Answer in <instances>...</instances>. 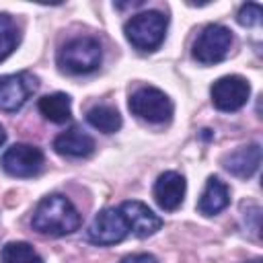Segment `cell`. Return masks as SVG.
<instances>
[{
  "instance_id": "9",
  "label": "cell",
  "mask_w": 263,
  "mask_h": 263,
  "mask_svg": "<svg viewBox=\"0 0 263 263\" xmlns=\"http://www.w3.org/2000/svg\"><path fill=\"white\" fill-rule=\"evenodd\" d=\"M39 82L31 72H16L0 76V111L14 113L18 111L29 97L37 90Z\"/></svg>"
},
{
  "instance_id": "10",
  "label": "cell",
  "mask_w": 263,
  "mask_h": 263,
  "mask_svg": "<svg viewBox=\"0 0 263 263\" xmlns=\"http://www.w3.org/2000/svg\"><path fill=\"white\" fill-rule=\"evenodd\" d=\"M119 212L127 224V228L138 236V238H146L152 236L154 232H158L162 228V218H158L146 203L129 199L123 201L119 205Z\"/></svg>"
},
{
  "instance_id": "13",
  "label": "cell",
  "mask_w": 263,
  "mask_h": 263,
  "mask_svg": "<svg viewBox=\"0 0 263 263\" xmlns=\"http://www.w3.org/2000/svg\"><path fill=\"white\" fill-rule=\"evenodd\" d=\"M53 150L62 156H72V158H84L95 152V140L82 132L80 127H70L55 136L53 140Z\"/></svg>"
},
{
  "instance_id": "8",
  "label": "cell",
  "mask_w": 263,
  "mask_h": 263,
  "mask_svg": "<svg viewBox=\"0 0 263 263\" xmlns=\"http://www.w3.org/2000/svg\"><path fill=\"white\" fill-rule=\"evenodd\" d=\"M127 232H129V228H127L121 212L115 208H105L92 218V222L86 230V238L95 245L109 247V245L121 242L127 236Z\"/></svg>"
},
{
  "instance_id": "11",
  "label": "cell",
  "mask_w": 263,
  "mask_h": 263,
  "mask_svg": "<svg viewBox=\"0 0 263 263\" xmlns=\"http://www.w3.org/2000/svg\"><path fill=\"white\" fill-rule=\"evenodd\" d=\"M185 177L177 171H164L154 183V199L164 212H175L185 199Z\"/></svg>"
},
{
  "instance_id": "22",
  "label": "cell",
  "mask_w": 263,
  "mask_h": 263,
  "mask_svg": "<svg viewBox=\"0 0 263 263\" xmlns=\"http://www.w3.org/2000/svg\"><path fill=\"white\" fill-rule=\"evenodd\" d=\"M247 263H263V261H261V259L257 257V259H251V261H247Z\"/></svg>"
},
{
  "instance_id": "14",
  "label": "cell",
  "mask_w": 263,
  "mask_h": 263,
  "mask_svg": "<svg viewBox=\"0 0 263 263\" xmlns=\"http://www.w3.org/2000/svg\"><path fill=\"white\" fill-rule=\"evenodd\" d=\"M230 203V189L226 183H222L218 177H210L203 193L197 201V210L203 216H216Z\"/></svg>"
},
{
  "instance_id": "18",
  "label": "cell",
  "mask_w": 263,
  "mask_h": 263,
  "mask_svg": "<svg viewBox=\"0 0 263 263\" xmlns=\"http://www.w3.org/2000/svg\"><path fill=\"white\" fill-rule=\"evenodd\" d=\"M18 43V29L12 16L0 14V62H4Z\"/></svg>"
},
{
  "instance_id": "19",
  "label": "cell",
  "mask_w": 263,
  "mask_h": 263,
  "mask_svg": "<svg viewBox=\"0 0 263 263\" xmlns=\"http://www.w3.org/2000/svg\"><path fill=\"white\" fill-rule=\"evenodd\" d=\"M261 16H263L261 6L257 2H247V4L240 6V10L236 14V21L242 27H257L261 23Z\"/></svg>"
},
{
  "instance_id": "7",
  "label": "cell",
  "mask_w": 263,
  "mask_h": 263,
  "mask_svg": "<svg viewBox=\"0 0 263 263\" xmlns=\"http://www.w3.org/2000/svg\"><path fill=\"white\" fill-rule=\"evenodd\" d=\"M210 95H212V103L218 111L232 113L247 105L249 95H251V84L247 78H242L238 74H230V76L218 78L212 84Z\"/></svg>"
},
{
  "instance_id": "6",
  "label": "cell",
  "mask_w": 263,
  "mask_h": 263,
  "mask_svg": "<svg viewBox=\"0 0 263 263\" xmlns=\"http://www.w3.org/2000/svg\"><path fill=\"white\" fill-rule=\"evenodd\" d=\"M45 156L43 152L33 144H12L6 148V152L0 158V166L10 177H35L43 168Z\"/></svg>"
},
{
  "instance_id": "1",
  "label": "cell",
  "mask_w": 263,
  "mask_h": 263,
  "mask_svg": "<svg viewBox=\"0 0 263 263\" xmlns=\"http://www.w3.org/2000/svg\"><path fill=\"white\" fill-rule=\"evenodd\" d=\"M80 214L74 208V203L62 195V193H51L45 195L31 218V226L33 230H37L39 234H49V236H64V234H72L74 230L80 228Z\"/></svg>"
},
{
  "instance_id": "5",
  "label": "cell",
  "mask_w": 263,
  "mask_h": 263,
  "mask_svg": "<svg viewBox=\"0 0 263 263\" xmlns=\"http://www.w3.org/2000/svg\"><path fill=\"white\" fill-rule=\"evenodd\" d=\"M232 41H234V37H232V31L228 27L212 23V25L203 27L201 33L197 35L191 53L199 64H205V66L218 64L230 53Z\"/></svg>"
},
{
  "instance_id": "4",
  "label": "cell",
  "mask_w": 263,
  "mask_h": 263,
  "mask_svg": "<svg viewBox=\"0 0 263 263\" xmlns=\"http://www.w3.org/2000/svg\"><path fill=\"white\" fill-rule=\"evenodd\" d=\"M129 111L148 123H166L173 117V101L156 86H142L127 101Z\"/></svg>"
},
{
  "instance_id": "15",
  "label": "cell",
  "mask_w": 263,
  "mask_h": 263,
  "mask_svg": "<svg viewBox=\"0 0 263 263\" xmlns=\"http://www.w3.org/2000/svg\"><path fill=\"white\" fill-rule=\"evenodd\" d=\"M37 109L51 123H66L72 117V101L66 92H53V95L41 97L37 103Z\"/></svg>"
},
{
  "instance_id": "12",
  "label": "cell",
  "mask_w": 263,
  "mask_h": 263,
  "mask_svg": "<svg viewBox=\"0 0 263 263\" xmlns=\"http://www.w3.org/2000/svg\"><path fill=\"white\" fill-rule=\"evenodd\" d=\"M222 164L234 177L249 179V177H253L257 173V168L261 164V146L259 144L240 146V148L232 150L230 154H226L222 158Z\"/></svg>"
},
{
  "instance_id": "21",
  "label": "cell",
  "mask_w": 263,
  "mask_h": 263,
  "mask_svg": "<svg viewBox=\"0 0 263 263\" xmlns=\"http://www.w3.org/2000/svg\"><path fill=\"white\" fill-rule=\"evenodd\" d=\"M4 142H6V132H4V127L0 125V146H2Z\"/></svg>"
},
{
  "instance_id": "3",
  "label": "cell",
  "mask_w": 263,
  "mask_h": 263,
  "mask_svg": "<svg viewBox=\"0 0 263 263\" xmlns=\"http://www.w3.org/2000/svg\"><path fill=\"white\" fill-rule=\"evenodd\" d=\"M103 51L95 37H74L58 53V66L68 74H88L101 66Z\"/></svg>"
},
{
  "instance_id": "20",
  "label": "cell",
  "mask_w": 263,
  "mask_h": 263,
  "mask_svg": "<svg viewBox=\"0 0 263 263\" xmlns=\"http://www.w3.org/2000/svg\"><path fill=\"white\" fill-rule=\"evenodd\" d=\"M119 263H158L154 255L150 253H134V255H127L123 257Z\"/></svg>"
},
{
  "instance_id": "17",
  "label": "cell",
  "mask_w": 263,
  "mask_h": 263,
  "mask_svg": "<svg viewBox=\"0 0 263 263\" xmlns=\"http://www.w3.org/2000/svg\"><path fill=\"white\" fill-rule=\"evenodd\" d=\"M0 263H43L41 255L25 240L6 242L0 251Z\"/></svg>"
},
{
  "instance_id": "2",
  "label": "cell",
  "mask_w": 263,
  "mask_h": 263,
  "mask_svg": "<svg viewBox=\"0 0 263 263\" xmlns=\"http://www.w3.org/2000/svg\"><path fill=\"white\" fill-rule=\"evenodd\" d=\"M168 18L158 10H146L134 14L125 25V39L140 51H154L164 41Z\"/></svg>"
},
{
  "instance_id": "16",
  "label": "cell",
  "mask_w": 263,
  "mask_h": 263,
  "mask_svg": "<svg viewBox=\"0 0 263 263\" xmlns=\"http://www.w3.org/2000/svg\"><path fill=\"white\" fill-rule=\"evenodd\" d=\"M86 121L103 132V134H115L119 127H121V115L115 107L111 105H95L86 111Z\"/></svg>"
}]
</instances>
